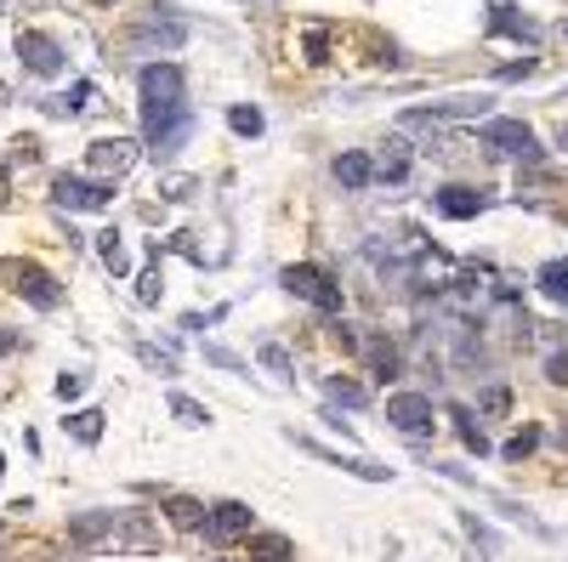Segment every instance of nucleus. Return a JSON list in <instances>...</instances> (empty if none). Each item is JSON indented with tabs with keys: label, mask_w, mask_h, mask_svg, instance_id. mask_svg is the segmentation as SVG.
Wrapping results in <instances>:
<instances>
[{
	"label": "nucleus",
	"mask_w": 568,
	"mask_h": 562,
	"mask_svg": "<svg viewBox=\"0 0 568 562\" xmlns=\"http://www.w3.org/2000/svg\"><path fill=\"white\" fill-rule=\"evenodd\" d=\"M18 347V336H7V329H0V352H12Z\"/></svg>",
	"instance_id": "nucleus-39"
},
{
	"label": "nucleus",
	"mask_w": 568,
	"mask_h": 562,
	"mask_svg": "<svg viewBox=\"0 0 568 562\" xmlns=\"http://www.w3.org/2000/svg\"><path fill=\"white\" fill-rule=\"evenodd\" d=\"M455 426H460V443H466V449H472V454H489V438L472 426V415H466V409H455Z\"/></svg>",
	"instance_id": "nucleus-27"
},
{
	"label": "nucleus",
	"mask_w": 568,
	"mask_h": 562,
	"mask_svg": "<svg viewBox=\"0 0 568 562\" xmlns=\"http://www.w3.org/2000/svg\"><path fill=\"white\" fill-rule=\"evenodd\" d=\"M91 97H97V91H91V86L80 80V86H75L69 97H46V114H52V120H75V114H80V109L91 103Z\"/></svg>",
	"instance_id": "nucleus-20"
},
{
	"label": "nucleus",
	"mask_w": 568,
	"mask_h": 562,
	"mask_svg": "<svg viewBox=\"0 0 568 562\" xmlns=\"http://www.w3.org/2000/svg\"><path fill=\"white\" fill-rule=\"evenodd\" d=\"M137 86H143V109H171V103L188 97V80H182L177 63H148V69L137 75Z\"/></svg>",
	"instance_id": "nucleus-5"
},
{
	"label": "nucleus",
	"mask_w": 568,
	"mask_h": 562,
	"mask_svg": "<svg viewBox=\"0 0 568 562\" xmlns=\"http://www.w3.org/2000/svg\"><path fill=\"white\" fill-rule=\"evenodd\" d=\"M103 409H80V415H69V420H63V432H75V443H97V438H103Z\"/></svg>",
	"instance_id": "nucleus-19"
},
{
	"label": "nucleus",
	"mask_w": 568,
	"mask_h": 562,
	"mask_svg": "<svg viewBox=\"0 0 568 562\" xmlns=\"http://www.w3.org/2000/svg\"><path fill=\"white\" fill-rule=\"evenodd\" d=\"M336 182L353 188V193L370 188V182H376V159H370V154H336Z\"/></svg>",
	"instance_id": "nucleus-14"
},
{
	"label": "nucleus",
	"mask_w": 568,
	"mask_h": 562,
	"mask_svg": "<svg viewBox=\"0 0 568 562\" xmlns=\"http://www.w3.org/2000/svg\"><path fill=\"white\" fill-rule=\"evenodd\" d=\"M137 302H148V307L159 302V268H148V273L137 279Z\"/></svg>",
	"instance_id": "nucleus-33"
},
{
	"label": "nucleus",
	"mask_w": 568,
	"mask_h": 562,
	"mask_svg": "<svg viewBox=\"0 0 568 562\" xmlns=\"http://www.w3.org/2000/svg\"><path fill=\"white\" fill-rule=\"evenodd\" d=\"M250 557L256 562H290V540L285 535H250Z\"/></svg>",
	"instance_id": "nucleus-21"
},
{
	"label": "nucleus",
	"mask_w": 568,
	"mask_h": 562,
	"mask_svg": "<svg viewBox=\"0 0 568 562\" xmlns=\"http://www.w3.org/2000/svg\"><path fill=\"white\" fill-rule=\"evenodd\" d=\"M364 347V358H370V375L376 381H392L398 375V347L387 341V336H370V341H358Z\"/></svg>",
	"instance_id": "nucleus-16"
},
{
	"label": "nucleus",
	"mask_w": 568,
	"mask_h": 562,
	"mask_svg": "<svg viewBox=\"0 0 568 562\" xmlns=\"http://www.w3.org/2000/svg\"><path fill=\"white\" fill-rule=\"evenodd\" d=\"M466 562H483V557H478V551H472V557H466Z\"/></svg>",
	"instance_id": "nucleus-40"
},
{
	"label": "nucleus",
	"mask_w": 568,
	"mask_h": 562,
	"mask_svg": "<svg viewBox=\"0 0 568 562\" xmlns=\"http://www.w3.org/2000/svg\"><path fill=\"white\" fill-rule=\"evenodd\" d=\"M387 420L398 426V432H410V438H426L432 432V398H421V392H392Z\"/></svg>",
	"instance_id": "nucleus-10"
},
{
	"label": "nucleus",
	"mask_w": 568,
	"mask_h": 562,
	"mask_svg": "<svg viewBox=\"0 0 568 562\" xmlns=\"http://www.w3.org/2000/svg\"><path fill=\"white\" fill-rule=\"evenodd\" d=\"M18 57H23V69L41 75V80L63 75V46L52 35H41V29H23V35H18Z\"/></svg>",
	"instance_id": "nucleus-8"
},
{
	"label": "nucleus",
	"mask_w": 568,
	"mask_h": 562,
	"mask_svg": "<svg viewBox=\"0 0 568 562\" xmlns=\"http://www.w3.org/2000/svg\"><path fill=\"white\" fill-rule=\"evenodd\" d=\"M261 363H267L274 375H285V381H290V352H285V347H261Z\"/></svg>",
	"instance_id": "nucleus-32"
},
{
	"label": "nucleus",
	"mask_w": 568,
	"mask_h": 562,
	"mask_svg": "<svg viewBox=\"0 0 568 562\" xmlns=\"http://www.w3.org/2000/svg\"><path fill=\"white\" fill-rule=\"evenodd\" d=\"M137 358L148 363V370H159V375H177V363H171V352H159V347H137Z\"/></svg>",
	"instance_id": "nucleus-30"
},
{
	"label": "nucleus",
	"mask_w": 568,
	"mask_h": 562,
	"mask_svg": "<svg viewBox=\"0 0 568 562\" xmlns=\"http://www.w3.org/2000/svg\"><path fill=\"white\" fill-rule=\"evenodd\" d=\"M143 131H148V154L154 159H177L193 137V109L171 103V109H143Z\"/></svg>",
	"instance_id": "nucleus-1"
},
{
	"label": "nucleus",
	"mask_w": 568,
	"mask_h": 562,
	"mask_svg": "<svg viewBox=\"0 0 568 562\" xmlns=\"http://www.w3.org/2000/svg\"><path fill=\"white\" fill-rule=\"evenodd\" d=\"M552 443H557V449L568 454V420H563V426H557V432H552Z\"/></svg>",
	"instance_id": "nucleus-38"
},
{
	"label": "nucleus",
	"mask_w": 568,
	"mask_h": 562,
	"mask_svg": "<svg viewBox=\"0 0 568 562\" xmlns=\"http://www.w3.org/2000/svg\"><path fill=\"white\" fill-rule=\"evenodd\" d=\"M171 415L182 420V426H205L211 415H205V404H193L188 392H171Z\"/></svg>",
	"instance_id": "nucleus-26"
},
{
	"label": "nucleus",
	"mask_w": 568,
	"mask_h": 562,
	"mask_svg": "<svg viewBox=\"0 0 568 562\" xmlns=\"http://www.w3.org/2000/svg\"><path fill=\"white\" fill-rule=\"evenodd\" d=\"M302 449H308V454H319V460H330V467L353 472V477H370V483H387V477H392V467H376V460H342L336 449H319L313 438H302Z\"/></svg>",
	"instance_id": "nucleus-13"
},
{
	"label": "nucleus",
	"mask_w": 568,
	"mask_h": 562,
	"mask_svg": "<svg viewBox=\"0 0 568 562\" xmlns=\"http://www.w3.org/2000/svg\"><path fill=\"white\" fill-rule=\"evenodd\" d=\"M0 472H7V460H0Z\"/></svg>",
	"instance_id": "nucleus-41"
},
{
	"label": "nucleus",
	"mask_w": 568,
	"mask_h": 562,
	"mask_svg": "<svg viewBox=\"0 0 568 562\" xmlns=\"http://www.w3.org/2000/svg\"><path fill=\"white\" fill-rule=\"evenodd\" d=\"M523 75H534V57H523V63H506V69H500L494 80H523Z\"/></svg>",
	"instance_id": "nucleus-37"
},
{
	"label": "nucleus",
	"mask_w": 568,
	"mask_h": 562,
	"mask_svg": "<svg viewBox=\"0 0 568 562\" xmlns=\"http://www.w3.org/2000/svg\"><path fill=\"white\" fill-rule=\"evenodd\" d=\"M159 193H165V200H188V193H193V177H171Z\"/></svg>",
	"instance_id": "nucleus-36"
},
{
	"label": "nucleus",
	"mask_w": 568,
	"mask_h": 562,
	"mask_svg": "<svg viewBox=\"0 0 568 562\" xmlns=\"http://www.w3.org/2000/svg\"><path fill=\"white\" fill-rule=\"evenodd\" d=\"M97 256H103V268H109V273H131V256H125L120 234H97Z\"/></svg>",
	"instance_id": "nucleus-22"
},
{
	"label": "nucleus",
	"mask_w": 568,
	"mask_h": 562,
	"mask_svg": "<svg viewBox=\"0 0 568 562\" xmlns=\"http://www.w3.org/2000/svg\"><path fill=\"white\" fill-rule=\"evenodd\" d=\"M478 143L494 148V154H506V159H541V143H534V131L523 120H483Z\"/></svg>",
	"instance_id": "nucleus-4"
},
{
	"label": "nucleus",
	"mask_w": 568,
	"mask_h": 562,
	"mask_svg": "<svg viewBox=\"0 0 568 562\" xmlns=\"http://www.w3.org/2000/svg\"><path fill=\"white\" fill-rule=\"evenodd\" d=\"M324 392H330L336 404H347V409H364V398H370V392H364L358 381H347V375H330V381H324Z\"/></svg>",
	"instance_id": "nucleus-23"
},
{
	"label": "nucleus",
	"mask_w": 568,
	"mask_h": 562,
	"mask_svg": "<svg viewBox=\"0 0 568 562\" xmlns=\"http://www.w3.org/2000/svg\"><path fill=\"white\" fill-rule=\"evenodd\" d=\"M109 182H86V177H75V171H63L57 182H52V200L63 205V211H109Z\"/></svg>",
	"instance_id": "nucleus-6"
},
{
	"label": "nucleus",
	"mask_w": 568,
	"mask_h": 562,
	"mask_svg": "<svg viewBox=\"0 0 568 562\" xmlns=\"http://www.w3.org/2000/svg\"><path fill=\"white\" fill-rule=\"evenodd\" d=\"M86 165H91L103 182H109V177H125L131 165H137V143H131V137H97V143L86 148Z\"/></svg>",
	"instance_id": "nucleus-9"
},
{
	"label": "nucleus",
	"mask_w": 568,
	"mask_h": 562,
	"mask_svg": "<svg viewBox=\"0 0 568 562\" xmlns=\"http://www.w3.org/2000/svg\"><path fill=\"white\" fill-rule=\"evenodd\" d=\"M494 29H500V35H517V41H534V35H541L528 18H512V7H494Z\"/></svg>",
	"instance_id": "nucleus-24"
},
{
	"label": "nucleus",
	"mask_w": 568,
	"mask_h": 562,
	"mask_svg": "<svg viewBox=\"0 0 568 562\" xmlns=\"http://www.w3.org/2000/svg\"><path fill=\"white\" fill-rule=\"evenodd\" d=\"M489 114V97H449V103H432V109H404V125H432L438 131L444 120H483Z\"/></svg>",
	"instance_id": "nucleus-7"
},
{
	"label": "nucleus",
	"mask_w": 568,
	"mask_h": 562,
	"mask_svg": "<svg viewBox=\"0 0 568 562\" xmlns=\"http://www.w3.org/2000/svg\"><path fill=\"white\" fill-rule=\"evenodd\" d=\"M165 512H171V522L182 528V535H193V528L211 522V512L199 506V501H188V494H171V506H165Z\"/></svg>",
	"instance_id": "nucleus-17"
},
{
	"label": "nucleus",
	"mask_w": 568,
	"mask_h": 562,
	"mask_svg": "<svg viewBox=\"0 0 568 562\" xmlns=\"http://www.w3.org/2000/svg\"><path fill=\"white\" fill-rule=\"evenodd\" d=\"M376 177H387V182H404L410 177V143L404 137H387V148L376 159Z\"/></svg>",
	"instance_id": "nucleus-15"
},
{
	"label": "nucleus",
	"mask_w": 568,
	"mask_h": 562,
	"mask_svg": "<svg viewBox=\"0 0 568 562\" xmlns=\"http://www.w3.org/2000/svg\"><path fill=\"white\" fill-rule=\"evenodd\" d=\"M279 284H285L290 295H302V302L319 307V313H342V284L330 279L324 268H313V261H296V268H285Z\"/></svg>",
	"instance_id": "nucleus-2"
},
{
	"label": "nucleus",
	"mask_w": 568,
	"mask_h": 562,
	"mask_svg": "<svg viewBox=\"0 0 568 562\" xmlns=\"http://www.w3.org/2000/svg\"><path fill=\"white\" fill-rule=\"evenodd\" d=\"M432 205H438V216L466 222V216H483L489 211V193L483 188H438V193H432Z\"/></svg>",
	"instance_id": "nucleus-12"
},
{
	"label": "nucleus",
	"mask_w": 568,
	"mask_h": 562,
	"mask_svg": "<svg viewBox=\"0 0 568 562\" xmlns=\"http://www.w3.org/2000/svg\"><path fill=\"white\" fill-rule=\"evenodd\" d=\"M80 392H86V375H80V370L57 375V398H63V404H69V398H80Z\"/></svg>",
	"instance_id": "nucleus-31"
},
{
	"label": "nucleus",
	"mask_w": 568,
	"mask_h": 562,
	"mask_svg": "<svg viewBox=\"0 0 568 562\" xmlns=\"http://www.w3.org/2000/svg\"><path fill=\"white\" fill-rule=\"evenodd\" d=\"M534 443H541V432H534V426H523L517 438H506V460H523V454H534Z\"/></svg>",
	"instance_id": "nucleus-29"
},
{
	"label": "nucleus",
	"mask_w": 568,
	"mask_h": 562,
	"mask_svg": "<svg viewBox=\"0 0 568 562\" xmlns=\"http://www.w3.org/2000/svg\"><path fill=\"white\" fill-rule=\"evenodd\" d=\"M546 381L568 386V352H552V358H546Z\"/></svg>",
	"instance_id": "nucleus-35"
},
{
	"label": "nucleus",
	"mask_w": 568,
	"mask_h": 562,
	"mask_svg": "<svg viewBox=\"0 0 568 562\" xmlns=\"http://www.w3.org/2000/svg\"><path fill=\"white\" fill-rule=\"evenodd\" d=\"M0 279H12V290L18 295H29L41 313H52L57 302H63V290H57V279L46 273V268H35V261H0Z\"/></svg>",
	"instance_id": "nucleus-3"
},
{
	"label": "nucleus",
	"mask_w": 568,
	"mask_h": 562,
	"mask_svg": "<svg viewBox=\"0 0 568 562\" xmlns=\"http://www.w3.org/2000/svg\"><path fill=\"white\" fill-rule=\"evenodd\" d=\"M205 358L216 363V370H245V358H240V352H227V347H205Z\"/></svg>",
	"instance_id": "nucleus-34"
},
{
	"label": "nucleus",
	"mask_w": 568,
	"mask_h": 562,
	"mask_svg": "<svg viewBox=\"0 0 568 562\" xmlns=\"http://www.w3.org/2000/svg\"><path fill=\"white\" fill-rule=\"evenodd\" d=\"M478 409H483L489 420H500V415H506V409H512V392H506V386H489V392H483V398H478Z\"/></svg>",
	"instance_id": "nucleus-28"
},
{
	"label": "nucleus",
	"mask_w": 568,
	"mask_h": 562,
	"mask_svg": "<svg viewBox=\"0 0 568 562\" xmlns=\"http://www.w3.org/2000/svg\"><path fill=\"white\" fill-rule=\"evenodd\" d=\"M534 284H541L557 307H568V261H563V256H557V261H546V268L534 273Z\"/></svg>",
	"instance_id": "nucleus-18"
},
{
	"label": "nucleus",
	"mask_w": 568,
	"mask_h": 562,
	"mask_svg": "<svg viewBox=\"0 0 568 562\" xmlns=\"http://www.w3.org/2000/svg\"><path fill=\"white\" fill-rule=\"evenodd\" d=\"M227 125L240 131V137H261L267 120H261V109H245V103H240V109H227Z\"/></svg>",
	"instance_id": "nucleus-25"
},
{
	"label": "nucleus",
	"mask_w": 568,
	"mask_h": 562,
	"mask_svg": "<svg viewBox=\"0 0 568 562\" xmlns=\"http://www.w3.org/2000/svg\"><path fill=\"white\" fill-rule=\"evenodd\" d=\"M250 528H256V517H250L245 501H216V506H211V522H205V535H211L216 546H233V540H245Z\"/></svg>",
	"instance_id": "nucleus-11"
}]
</instances>
